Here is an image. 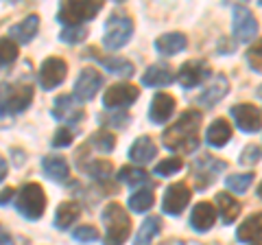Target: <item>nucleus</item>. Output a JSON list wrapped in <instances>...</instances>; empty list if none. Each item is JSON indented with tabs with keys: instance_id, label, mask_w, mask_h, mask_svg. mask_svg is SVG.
Listing matches in <instances>:
<instances>
[{
	"instance_id": "nucleus-38",
	"label": "nucleus",
	"mask_w": 262,
	"mask_h": 245,
	"mask_svg": "<svg viewBox=\"0 0 262 245\" xmlns=\"http://www.w3.org/2000/svg\"><path fill=\"white\" fill-rule=\"evenodd\" d=\"M247 62H249V66L253 70L262 72V37L258 39V42H253V46L247 51Z\"/></svg>"
},
{
	"instance_id": "nucleus-42",
	"label": "nucleus",
	"mask_w": 262,
	"mask_h": 245,
	"mask_svg": "<svg viewBox=\"0 0 262 245\" xmlns=\"http://www.w3.org/2000/svg\"><path fill=\"white\" fill-rule=\"evenodd\" d=\"M260 156H262V151H260L258 145H247V147H245V151L241 153V165L253 167L260 160Z\"/></svg>"
},
{
	"instance_id": "nucleus-48",
	"label": "nucleus",
	"mask_w": 262,
	"mask_h": 245,
	"mask_svg": "<svg viewBox=\"0 0 262 245\" xmlns=\"http://www.w3.org/2000/svg\"><path fill=\"white\" fill-rule=\"evenodd\" d=\"M258 96H262V86H260V90H258Z\"/></svg>"
},
{
	"instance_id": "nucleus-24",
	"label": "nucleus",
	"mask_w": 262,
	"mask_h": 245,
	"mask_svg": "<svg viewBox=\"0 0 262 245\" xmlns=\"http://www.w3.org/2000/svg\"><path fill=\"white\" fill-rule=\"evenodd\" d=\"M37 29H39V18L37 15H29V18H24L20 24H15V27L9 29V37H15L18 42L27 44L37 35Z\"/></svg>"
},
{
	"instance_id": "nucleus-28",
	"label": "nucleus",
	"mask_w": 262,
	"mask_h": 245,
	"mask_svg": "<svg viewBox=\"0 0 262 245\" xmlns=\"http://www.w3.org/2000/svg\"><path fill=\"white\" fill-rule=\"evenodd\" d=\"M216 206H219V215L223 219V223H234L236 217L241 215V203L236 201L229 193H219L216 195Z\"/></svg>"
},
{
	"instance_id": "nucleus-16",
	"label": "nucleus",
	"mask_w": 262,
	"mask_h": 245,
	"mask_svg": "<svg viewBox=\"0 0 262 245\" xmlns=\"http://www.w3.org/2000/svg\"><path fill=\"white\" fill-rule=\"evenodd\" d=\"M83 57H92L96 59L101 66L112 72V75H118V77H131L134 75V64L129 59H122V57H101V53L96 51V48H88Z\"/></svg>"
},
{
	"instance_id": "nucleus-30",
	"label": "nucleus",
	"mask_w": 262,
	"mask_h": 245,
	"mask_svg": "<svg viewBox=\"0 0 262 245\" xmlns=\"http://www.w3.org/2000/svg\"><path fill=\"white\" fill-rule=\"evenodd\" d=\"M118 179L122 184H129V186H149L151 189V182H149V173L138 167H122L118 171Z\"/></svg>"
},
{
	"instance_id": "nucleus-27",
	"label": "nucleus",
	"mask_w": 262,
	"mask_h": 245,
	"mask_svg": "<svg viewBox=\"0 0 262 245\" xmlns=\"http://www.w3.org/2000/svg\"><path fill=\"white\" fill-rule=\"evenodd\" d=\"M42 171L44 173L55 179V182H66L70 177V169H68V162L63 158H57V156H48L42 160Z\"/></svg>"
},
{
	"instance_id": "nucleus-37",
	"label": "nucleus",
	"mask_w": 262,
	"mask_h": 245,
	"mask_svg": "<svg viewBox=\"0 0 262 245\" xmlns=\"http://www.w3.org/2000/svg\"><path fill=\"white\" fill-rule=\"evenodd\" d=\"M182 167H184V162L179 160V158H168V160H162L158 167H155V173L158 175H173V173H177V171H182Z\"/></svg>"
},
{
	"instance_id": "nucleus-45",
	"label": "nucleus",
	"mask_w": 262,
	"mask_h": 245,
	"mask_svg": "<svg viewBox=\"0 0 262 245\" xmlns=\"http://www.w3.org/2000/svg\"><path fill=\"white\" fill-rule=\"evenodd\" d=\"M5 175H7V160L0 156V182L5 179Z\"/></svg>"
},
{
	"instance_id": "nucleus-29",
	"label": "nucleus",
	"mask_w": 262,
	"mask_h": 245,
	"mask_svg": "<svg viewBox=\"0 0 262 245\" xmlns=\"http://www.w3.org/2000/svg\"><path fill=\"white\" fill-rule=\"evenodd\" d=\"M160 230H162V219L160 217L144 219L142 226H140V230H138V234H136L134 245H151L155 236L160 234Z\"/></svg>"
},
{
	"instance_id": "nucleus-1",
	"label": "nucleus",
	"mask_w": 262,
	"mask_h": 245,
	"mask_svg": "<svg viewBox=\"0 0 262 245\" xmlns=\"http://www.w3.org/2000/svg\"><path fill=\"white\" fill-rule=\"evenodd\" d=\"M199 129H201V112L188 110L173 125L164 129L162 140L164 147L175 153H192L199 147Z\"/></svg>"
},
{
	"instance_id": "nucleus-13",
	"label": "nucleus",
	"mask_w": 262,
	"mask_h": 245,
	"mask_svg": "<svg viewBox=\"0 0 262 245\" xmlns=\"http://www.w3.org/2000/svg\"><path fill=\"white\" fill-rule=\"evenodd\" d=\"M221 171H225V162H221L212 156H201L194 162V184L196 189H208V186L214 182L216 175Z\"/></svg>"
},
{
	"instance_id": "nucleus-4",
	"label": "nucleus",
	"mask_w": 262,
	"mask_h": 245,
	"mask_svg": "<svg viewBox=\"0 0 262 245\" xmlns=\"http://www.w3.org/2000/svg\"><path fill=\"white\" fill-rule=\"evenodd\" d=\"M15 208L22 217L31 219V221H35L44 215L46 210V195H44V189L35 182L31 184H24L22 189L18 191V197H15Z\"/></svg>"
},
{
	"instance_id": "nucleus-41",
	"label": "nucleus",
	"mask_w": 262,
	"mask_h": 245,
	"mask_svg": "<svg viewBox=\"0 0 262 245\" xmlns=\"http://www.w3.org/2000/svg\"><path fill=\"white\" fill-rule=\"evenodd\" d=\"M72 140H75V134H72V129L61 125L55 132V136H53V147H55V149H59V147H70Z\"/></svg>"
},
{
	"instance_id": "nucleus-31",
	"label": "nucleus",
	"mask_w": 262,
	"mask_h": 245,
	"mask_svg": "<svg viewBox=\"0 0 262 245\" xmlns=\"http://www.w3.org/2000/svg\"><path fill=\"white\" fill-rule=\"evenodd\" d=\"M90 147H94L96 151H103V153H110L116 149V136H114L112 132H107V129H101V132H96L90 136L88 140Z\"/></svg>"
},
{
	"instance_id": "nucleus-6",
	"label": "nucleus",
	"mask_w": 262,
	"mask_h": 245,
	"mask_svg": "<svg viewBox=\"0 0 262 245\" xmlns=\"http://www.w3.org/2000/svg\"><path fill=\"white\" fill-rule=\"evenodd\" d=\"M103 9V3H96V0H68V3H61L59 7V18L61 24L66 27H81V22H88L96 18V13Z\"/></svg>"
},
{
	"instance_id": "nucleus-23",
	"label": "nucleus",
	"mask_w": 262,
	"mask_h": 245,
	"mask_svg": "<svg viewBox=\"0 0 262 245\" xmlns=\"http://www.w3.org/2000/svg\"><path fill=\"white\" fill-rule=\"evenodd\" d=\"M155 153H158V147H155V142L151 140L149 136H140L134 145H131L129 158H131V162H138V165H146L149 160L155 158Z\"/></svg>"
},
{
	"instance_id": "nucleus-32",
	"label": "nucleus",
	"mask_w": 262,
	"mask_h": 245,
	"mask_svg": "<svg viewBox=\"0 0 262 245\" xmlns=\"http://www.w3.org/2000/svg\"><path fill=\"white\" fill-rule=\"evenodd\" d=\"M153 201H155V197H153L151 189H142V191H136L129 197V208H131V212H146L153 206Z\"/></svg>"
},
{
	"instance_id": "nucleus-14",
	"label": "nucleus",
	"mask_w": 262,
	"mask_h": 245,
	"mask_svg": "<svg viewBox=\"0 0 262 245\" xmlns=\"http://www.w3.org/2000/svg\"><path fill=\"white\" fill-rule=\"evenodd\" d=\"M103 86V75L96 68H83L75 81V99L79 101H92L96 96V90Z\"/></svg>"
},
{
	"instance_id": "nucleus-34",
	"label": "nucleus",
	"mask_w": 262,
	"mask_h": 245,
	"mask_svg": "<svg viewBox=\"0 0 262 245\" xmlns=\"http://www.w3.org/2000/svg\"><path fill=\"white\" fill-rule=\"evenodd\" d=\"M85 171L94 179H101V182H105L107 177H112L114 167H112V162H107V160H94V162H90V165H85Z\"/></svg>"
},
{
	"instance_id": "nucleus-2",
	"label": "nucleus",
	"mask_w": 262,
	"mask_h": 245,
	"mask_svg": "<svg viewBox=\"0 0 262 245\" xmlns=\"http://www.w3.org/2000/svg\"><path fill=\"white\" fill-rule=\"evenodd\" d=\"M103 226H105V239L103 245H125L131 234V219L125 208L118 201H112L101 212Z\"/></svg>"
},
{
	"instance_id": "nucleus-18",
	"label": "nucleus",
	"mask_w": 262,
	"mask_h": 245,
	"mask_svg": "<svg viewBox=\"0 0 262 245\" xmlns=\"http://www.w3.org/2000/svg\"><path fill=\"white\" fill-rule=\"evenodd\" d=\"M214 221H216V208L208 201L196 203L190 212V226L199 232H208L210 228L214 226Z\"/></svg>"
},
{
	"instance_id": "nucleus-40",
	"label": "nucleus",
	"mask_w": 262,
	"mask_h": 245,
	"mask_svg": "<svg viewBox=\"0 0 262 245\" xmlns=\"http://www.w3.org/2000/svg\"><path fill=\"white\" fill-rule=\"evenodd\" d=\"M101 122H105V125H112V127H125L129 122V116L125 112L112 110L110 114H101Z\"/></svg>"
},
{
	"instance_id": "nucleus-3",
	"label": "nucleus",
	"mask_w": 262,
	"mask_h": 245,
	"mask_svg": "<svg viewBox=\"0 0 262 245\" xmlns=\"http://www.w3.org/2000/svg\"><path fill=\"white\" fill-rule=\"evenodd\" d=\"M33 101V88L24 81H3L0 84V108L7 114H20Z\"/></svg>"
},
{
	"instance_id": "nucleus-12",
	"label": "nucleus",
	"mask_w": 262,
	"mask_h": 245,
	"mask_svg": "<svg viewBox=\"0 0 262 245\" xmlns=\"http://www.w3.org/2000/svg\"><path fill=\"white\" fill-rule=\"evenodd\" d=\"M210 64L206 59H190V62H186L182 68H179V84H182V88L186 90H190V88H196L201 84V81H206L210 77Z\"/></svg>"
},
{
	"instance_id": "nucleus-8",
	"label": "nucleus",
	"mask_w": 262,
	"mask_h": 245,
	"mask_svg": "<svg viewBox=\"0 0 262 245\" xmlns=\"http://www.w3.org/2000/svg\"><path fill=\"white\" fill-rule=\"evenodd\" d=\"M234 37H238L241 42H251L258 33V20L253 18L249 7L236 5L234 7V22H232Z\"/></svg>"
},
{
	"instance_id": "nucleus-11",
	"label": "nucleus",
	"mask_w": 262,
	"mask_h": 245,
	"mask_svg": "<svg viewBox=\"0 0 262 245\" xmlns=\"http://www.w3.org/2000/svg\"><path fill=\"white\" fill-rule=\"evenodd\" d=\"M66 72H68V64H66L61 57H48L39 68V86L44 90H55L57 86L66 79Z\"/></svg>"
},
{
	"instance_id": "nucleus-15",
	"label": "nucleus",
	"mask_w": 262,
	"mask_h": 245,
	"mask_svg": "<svg viewBox=\"0 0 262 245\" xmlns=\"http://www.w3.org/2000/svg\"><path fill=\"white\" fill-rule=\"evenodd\" d=\"M53 116L57 120L66 122V125H77V122L83 118V110H81V105H77L75 96L61 94V96H57L53 103Z\"/></svg>"
},
{
	"instance_id": "nucleus-44",
	"label": "nucleus",
	"mask_w": 262,
	"mask_h": 245,
	"mask_svg": "<svg viewBox=\"0 0 262 245\" xmlns=\"http://www.w3.org/2000/svg\"><path fill=\"white\" fill-rule=\"evenodd\" d=\"M0 245H13V241H11L9 232H7L3 226H0Z\"/></svg>"
},
{
	"instance_id": "nucleus-17",
	"label": "nucleus",
	"mask_w": 262,
	"mask_h": 245,
	"mask_svg": "<svg viewBox=\"0 0 262 245\" xmlns=\"http://www.w3.org/2000/svg\"><path fill=\"white\" fill-rule=\"evenodd\" d=\"M175 112V99L166 92H158L151 101V108H149V118L155 125H162L166 122Z\"/></svg>"
},
{
	"instance_id": "nucleus-47",
	"label": "nucleus",
	"mask_w": 262,
	"mask_h": 245,
	"mask_svg": "<svg viewBox=\"0 0 262 245\" xmlns=\"http://www.w3.org/2000/svg\"><path fill=\"white\" fill-rule=\"evenodd\" d=\"M258 197H260V199H262V184H260V186H258Z\"/></svg>"
},
{
	"instance_id": "nucleus-19",
	"label": "nucleus",
	"mask_w": 262,
	"mask_h": 245,
	"mask_svg": "<svg viewBox=\"0 0 262 245\" xmlns=\"http://www.w3.org/2000/svg\"><path fill=\"white\" fill-rule=\"evenodd\" d=\"M173 81H175V72L168 64H153L142 75V84L149 88H162V86L173 84Z\"/></svg>"
},
{
	"instance_id": "nucleus-21",
	"label": "nucleus",
	"mask_w": 262,
	"mask_h": 245,
	"mask_svg": "<svg viewBox=\"0 0 262 245\" xmlns=\"http://www.w3.org/2000/svg\"><path fill=\"white\" fill-rule=\"evenodd\" d=\"M227 92H229V81H227L225 75H219V77L212 79V84L199 94L196 101H199L201 105H206V108H212V105H216Z\"/></svg>"
},
{
	"instance_id": "nucleus-36",
	"label": "nucleus",
	"mask_w": 262,
	"mask_h": 245,
	"mask_svg": "<svg viewBox=\"0 0 262 245\" xmlns=\"http://www.w3.org/2000/svg\"><path fill=\"white\" fill-rule=\"evenodd\" d=\"M253 182V175L251 173H243V175H232V177H227L225 179V186L229 191H234V193H245L249 189V184Z\"/></svg>"
},
{
	"instance_id": "nucleus-26",
	"label": "nucleus",
	"mask_w": 262,
	"mask_h": 245,
	"mask_svg": "<svg viewBox=\"0 0 262 245\" xmlns=\"http://www.w3.org/2000/svg\"><path fill=\"white\" fill-rule=\"evenodd\" d=\"M229 138H232V127L225 118H216L206 132V140L212 147H223L229 142Z\"/></svg>"
},
{
	"instance_id": "nucleus-7",
	"label": "nucleus",
	"mask_w": 262,
	"mask_h": 245,
	"mask_svg": "<svg viewBox=\"0 0 262 245\" xmlns=\"http://www.w3.org/2000/svg\"><path fill=\"white\" fill-rule=\"evenodd\" d=\"M138 96H140V90L131 84H116L112 86L110 90H105L103 94V105L107 108L110 112L112 110H125L127 105L134 103Z\"/></svg>"
},
{
	"instance_id": "nucleus-5",
	"label": "nucleus",
	"mask_w": 262,
	"mask_h": 245,
	"mask_svg": "<svg viewBox=\"0 0 262 245\" xmlns=\"http://www.w3.org/2000/svg\"><path fill=\"white\" fill-rule=\"evenodd\" d=\"M131 33H134V20L125 13H112L110 20L105 22L103 46L107 51H118L131 39Z\"/></svg>"
},
{
	"instance_id": "nucleus-9",
	"label": "nucleus",
	"mask_w": 262,
	"mask_h": 245,
	"mask_svg": "<svg viewBox=\"0 0 262 245\" xmlns=\"http://www.w3.org/2000/svg\"><path fill=\"white\" fill-rule=\"evenodd\" d=\"M190 189L184 184V182H175V184H170L166 193H164V199H162V208L166 215L170 217H177V215H182L184 208L190 203Z\"/></svg>"
},
{
	"instance_id": "nucleus-20",
	"label": "nucleus",
	"mask_w": 262,
	"mask_h": 245,
	"mask_svg": "<svg viewBox=\"0 0 262 245\" xmlns=\"http://www.w3.org/2000/svg\"><path fill=\"white\" fill-rule=\"evenodd\" d=\"M236 239L241 243H260L262 241V212L247 217L236 230Z\"/></svg>"
},
{
	"instance_id": "nucleus-43",
	"label": "nucleus",
	"mask_w": 262,
	"mask_h": 245,
	"mask_svg": "<svg viewBox=\"0 0 262 245\" xmlns=\"http://www.w3.org/2000/svg\"><path fill=\"white\" fill-rule=\"evenodd\" d=\"M13 195H15V189H11V186H7V189L0 191V206H7V203L13 199Z\"/></svg>"
},
{
	"instance_id": "nucleus-33",
	"label": "nucleus",
	"mask_w": 262,
	"mask_h": 245,
	"mask_svg": "<svg viewBox=\"0 0 262 245\" xmlns=\"http://www.w3.org/2000/svg\"><path fill=\"white\" fill-rule=\"evenodd\" d=\"M18 59V44L11 37H0V70Z\"/></svg>"
},
{
	"instance_id": "nucleus-39",
	"label": "nucleus",
	"mask_w": 262,
	"mask_h": 245,
	"mask_svg": "<svg viewBox=\"0 0 262 245\" xmlns=\"http://www.w3.org/2000/svg\"><path fill=\"white\" fill-rule=\"evenodd\" d=\"M72 239L79 243H92V241H98V232L92 226H79L77 230L72 232Z\"/></svg>"
},
{
	"instance_id": "nucleus-35",
	"label": "nucleus",
	"mask_w": 262,
	"mask_h": 245,
	"mask_svg": "<svg viewBox=\"0 0 262 245\" xmlns=\"http://www.w3.org/2000/svg\"><path fill=\"white\" fill-rule=\"evenodd\" d=\"M85 37H88V29L83 24H81V27H66L59 33V39L66 44H79V42H83Z\"/></svg>"
},
{
	"instance_id": "nucleus-22",
	"label": "nucleus",
	"mask_w": 262,
	"mask_h": 245,
	"mask_svg": "<svg viewBox=\"0 0 262 245\" xmlns=\"http://www.w3.org/2000/svg\"><path fill=\"white\" fill-rule=\"evenodd\" d=\"M81 217V206L77 201H63L59 203V208L55 212V228H59V230H68L72 228Z\"/></svg>"
},
{
	"instance_id": "nucleus-46",
	"label": "nucleus",
	"mask_w": 262,
	"mask_h": 245,
	"mask_svg": "<svg viewBox=\"0 0 262 245\" xmlns=\"http://www.w3.org/2000/svg\"><path fill=\"white\" fill-rule=\"evenodd\" d=\"M162 245H188L184 241H168V243H162Z\"/></svg>"
},
{
	"instance_id": "nucleus-10",
	"label": "nucleus",
	"mask_w": 262,
	"mask_h": 245,
	"mask_svg": "<svg viewBox=\"0 0 262 245\" xmlns=\"http://www.w3.org/2000/svg\"><path fill=\"white\" fill-rule=\"evenodd\" d=\"M232 116L236 120V127L245 134H256L262 129V112L253 108L251 103H238L232 108Z\"/></svg>"
},
{
	"instance_id": "nucleus-25",
	"label": "nucleus",
	"mask_w": 262,
	"mask_h": 245,
	"mask_svg": "<svg viewBox=\"0 0 262 245\" xmlns=\"http://www.w3.org/2000/svg\"><path fill=\"white\" fill-rule=\"evenodd\" d=\"M188 44V39L184 33H164L155 39V48L162 55H177L179 51H184Z\"/></svg>"
}]
</instances>
